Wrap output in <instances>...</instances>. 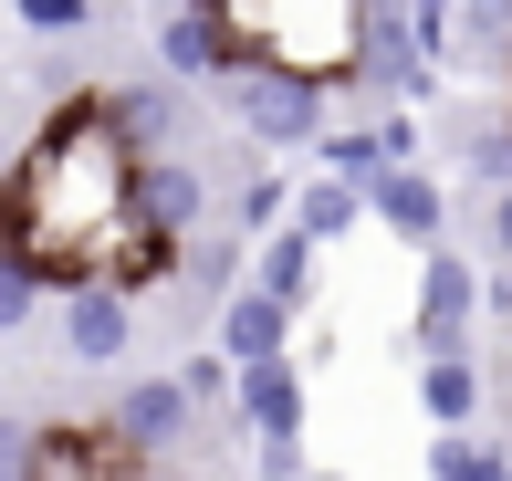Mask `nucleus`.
Returning a JSON list of instances; mask_svg holds the SVG:
<instances>
[{
	"label": "nucleus",
	"mask_w": 512,
	"mask_h": 481,
	"mask_svg": "<svg viewBox=\"0 0 512 481\" xmlns=\"http://www.w3.org/2000/svg\"><path fill=\"white\" fill-rule=\"evenodd\" d=\"M126 168H136V157L115 147V126L95 116V95L53 105V126L32 136V157H11L21 272H32V283H84V251L126 220Z\"/></svg>",
	"instance_id": "nucleus-1"
},
{
	"label": "nucleus",
	"mask_w": 512,
	"mask_h": 481,
	"mask_svg": "<svg viewBox=\"0 0 512 481\" xmlns=\"http://www.w3.org/2000/svg\"><path fill=\"white\" fill-rule=\"evenodd\" d=\"M230 63H262L293 84H345L356 74V0H220Z\"/></svg>",
	"instance_id": "nucleus-2"
},
{
	"label": "nucleus",
	"mask_w": 512,
	"mask_h": 481,
	"mask_svg": "<svg viewBox=\"0 0 512 481\" xmlns=\"http://www.w3.org/2000/svg\"><path fill=\"white\" fill-rule=\"evenodd\" d=\"M220 105L251 147H324V95L293 74H262V63H230L220 74Z\"/></svg>",
	"instance_id": "nucleus-3"
},
{
	"label": "nucleus",
	"mask_w": 512,
	"mask_h": 481,
	"mask_svg": "<svg viewBox=\"0 0 512 481\" xmlns=\"http://www.w3.org/2000/svg\"><path fill=\"white\" fill-rule=\"evenodd\" d=\"M126 220L147 241H199L209 220V168H189V157H136L126 168Z\"/></svg>",
	"instance_id": "nucleus-4"
},
{
	"label": "nucleus",
	"mask_w": 512,
	"mask_h": 481,
	"mask_svg": "<svg viewBox=\"0 0 512 481\" xmlns=\"http://www.w3.org/2000/svg\"><path fill=\"white\" fill-rule=\"evenodd\" d=\"M356 84H366V95H387V116H398L408 95H429V63H418L398 0H356Z\"/></svg>",
	"instance_id": "nucleus-5"
},
{
	"label": "nucleus",
	"mask_w": 512,
	"mask_h": 481,
	"mask_svg": "<svg viewBox=\"0 0 512 481\" xmlns=\"http://www.w3.org/2000/svg\"><path fill=\"white\" fill-rule=\"evenodd\" d=\"M95 116L115 126V147L126 157H178V126H189V95H178L168 74H126L95 95Z\"/></svg>",
	"instance_id": "nucleus-6"
},
{
	"label": "nucleus",
	"mask_w": 512,
	"mask_h": 481,
	"mask_svg": "<svg viewBox=\"0 0 512 481\" xmlns=\"http://www.w3.org/2000/svg\"><path fill=\"white\" fill-rule=\"evenodd\" d=\"M471 314H481V272L439 241L418 272V356H471Z\"/></svg>",
	"instance_id": "nucleus-7"
},
{
	"label": "nucleus",
	"mask_w": 512,
	"mask_h": 481,
	"mask_svg": "<svg viewBox=\"0 0 512 481\" xmlns=\"http://www.w3.org/2000/svg\"><path fill=\"white\" fill-rule=\"evenodd\" d=\"M105 440L126 450V461H168L178 440H189V398H178L168 377H126L105 408Z\"/></svg>",
	"instance_id": "nucleus-8"
},
{
	"label": "nucleus",
	"mask_w": 512,
	"mask_h": 481,
	"mask_svg": "<svg viewBox=\"0 0 512 481\" xmlns=\"http://www.w3.org/2000/svg\"><path fill=\"white\" fill-rule=\"evenodd\" d=\"M230 408H241L251 440H304V366H293V356L230 366Z\"/></svg>",
	"instance_id": "nucleus-9"
},
{
	"label": "nucleus",
	"mask_w": 512,
	"mask_h": 481,
	"mask_svg": "<svg viewBox=\"0 0 512 481\" xmlns=\"http://www.w3.org/2000/svg\"><path fill=\"white\" fill-rule=\"evenodd\" d=\"M366 210H377L398 241H418V251L450 241V189H439L429 168H377V178H366Z\"/></svg>",
	"instance_id": "nucleus-10"
},
{
	"label": "nucleus",
	"mask_w": 512,
	"mask_h": 481,
	"mask_svg": "<svg viewBox=\"0 0 512 481\" xmlns=\"http://www.w3.org/2000/svg\"><path fill=\"white\" fill-rule=\"evenodd\" d=\"M157 63H168V84H220L230 74V32H220V0H178L168 21H157Z\"/></svg>",
	"instance_id": "nucleus-11"
},
{
	"label": "nucleus",
	"mask_w": 512,
	"mask_h": 481,
	"mask_svg": "<svg viewBox=\"0 0 512 481\" xmlns=\"http://www.w3.org/2000/svg\"><path fill=\"white\" fill-rule=\"evenodd\" d=\"M63 346H74L84 366H115L136 346V304L105 293V283H63Z\"/></svg>",
	"instance_id": "nucleus-12"
},
{
	"label": "nucleus",
	"mask_w": 512,
	"mask_h": 481,
	"mask_svg": "<svg viewBox=\"0 0 512 481\" xmlns=\"http://www.w3.org/2000/svg\"><path fill=\"white\" fill-rule=\"evenodd\" d=\"M220 366H262V356H293V314L262 304V293H230L220 304V346H209Z\"/></svg>",
	"instance_id": "nucleus-13"
},
{
	"label": "nucleus",
	"mask_w": 512,
	"mask_h": 481,
	"mask_svg": "<svg viewBox=\"0 0 512 481\" xmlns=\"http://www.w3.org/2000/svg\"><path fill=\"white\" fill-rule=\"evenodd\" d=\"M418 408L439 419V440H460V429L481 419V366L471 356H429L418 366Z\"/></svg>",
	"instance_id": "nucleus-14"
},
{
	"label": "nucleus",
	"mask_w": 512,
	"mask_h": 481,
	"mask_svg": "<svg viewBox=\"0 0 512 481\" xmlns=\"http://www.w3.org/2000/svg\"><path fill=\"white\" fill-rule=\"evenodd\" d=\"M356 220H366V199H356V189H335V178H304V189L283 199V231L304 241V251H314V241H345Z\"/></svg>",
	"instance_id": "nucleus-15"
},
{
	"label": "nucleus",
	"mask_w": 512,
	"mask_h": 481,
	"mask_svg": "<svg viewBox=\"0 0 512 481\" xmlns=\"http://www.w3.org/2000/svg\"><path fill=\"white\" fill-rule=\"evenodd\" d=\"M304 283H314V251L293 241V231H272L262 251H251V293H262V304H283V314H304Z\"/></svg>",
	"instance_id": "nucleus-16"
},
{
	"label": "nucleus",
	"mask_w": 512,
	"mask_h": 481,
	"mask_svg": "<svg viewBox=\"0 0 512 481\" xmlns=\"http://www.w3.org/2000/svg\"><path fill=\"white\" fill-rule=\"evenodd\" d=\"M429 481H512V450H492V440H429Z\"/></svg>",
	"instance_id": "nucleus-17"
},
{
	"label": "nucleus",
	"mask_w": 512,
	"mask_h": 481,
	"mask_svg": "<svg viewBox=\"0 0 512 481\" xmlns=\"http://www.w3.org/2000/svg\"><path fill=\"white\" fill-rule=\"evenodd\" d=\"M11 21H21V32H42V42H63V32H95L105 11H95V0H21Z\"/></svg>",
	"instance_id": "nucleus-18"
},
{
	"label": "nucleus",
	"mask_w": 512,
	"mask_h": 481,
	"mask_svg": "<svg viewBox=\"0 0 512 481\" xmlns=\"http://www.w3.org/2000/svg\"><path fill=\"white\" fill-rule=\"evenodd\" d=\"M230 272H241V241H230V231H199L189 241V293H220Z\"/></svg>",
	"instance_id": "nucleus-19"
},
{
	"label": "nucleus",
	"mask_w": 512,
	"mask_h": 481,
	"mask_svg": "<svg viewBox=\"0 0 512 481\" xmlns=\"http://www.w3.org/2000/svg\"><path fill=\"white\" fill-rule=\"evenodd\" d=\"M460 168L492 178V189H512V147H502V126H460Z\"/></svg>",
	"instance_id": "nucleus-20"
},
{
	"label": "nucleus",
	"mask_w": 512,
	"mask_h": 481,
	"mask_svg": "<svg viewBox=\"0 0 512 481\" xmlns=\"http://www.w3.org/2000/svg\"><path fill=\"white\" fill-rule=\"evenodd\" d=\"M168 387H178V398H189V419H199L209 398H230V366H220V356H189V366H178Z\"/></svg>",
	"instance_id": "nucleus-21"
},
{
	"label": "nucleus",
	"mask_w": 512,
	"mask_h": 481,
	"mask_svg": "<svg viewBox=\"0 0 512 481\" xmlns=\"http://www.w3.org/2000/svg\"><path fill=\"white\" fill-rule=\"evenodd\" d=\"M32 304H42V283H32L21 262H0V335H21V325H32Z\"/></svg>",
	"instance_id": "nucleus-22"
},
{
	"label": "nucleus",
	"mask_w": 512,
	"mask_h": 481,
	"mask_svg": "<svg viewBox=\"0 0 512 481\" xmlns=\"http://www.w3.org/2000/svg\"><path fill=\"white\" fill-rule=\"evenodd\" d=\"M21 461H32V419L0 408V481H21Z\"/></svg>",
	"instance_id": "nucleus-23"
},
{
	"label": "nucleus",
	"mask_w": 512,
	"mask_h": 481,
	"mask_svg": "<svg viewBox=\"0 0 512 481\" xmlns=\"http://www.w3.org/2000/svg\"><path fill=\"white\" fill-rule=\"evenodd\" d=\"M492 241H502V262H512V189H492Z\"/></svg>",
	"instance_id": "nucleus-24"
},
{
	"label": "nucleus",
	"mask_w": 512,
	"mask_h": 481,
	"mask_svg": "<svg viewBox=\"0 0 512 481\" xmlns=\"http://www.w3.org/2000/svg\"><path fill=\"white\" fill-rule=\"evenodd\" d=\"M0 178H11V136H0Z\"/></svg>",
	"instance_id": "nucleus-25"
},
{
	"label": "nucleus",
	"mask_w": 512,
	"mask_h": 481,
	"mask_svg": "<svg viewBox=\"0 0 512 481\" xmlns=\"http://www.w3.org/2000/svg\"><path fill=\"white\" fill-rule=\"evenodd\" d=\"M304 481H335V471H304Z\"/></svg>",
	"instance_id": "nucleus-26"
}]
</instances>
